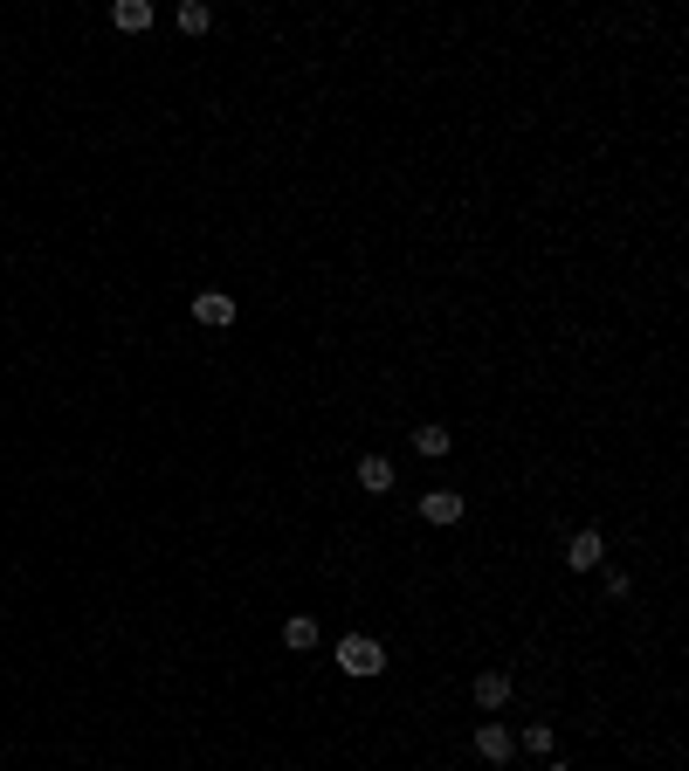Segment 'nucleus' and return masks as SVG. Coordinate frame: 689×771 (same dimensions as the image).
<instances>
[{
  "label": "nucleus",
  "mask_w": 689,
  "mask_h": 771,
  "mask_svg": "<svg viewBox=\"0 0 689 771\" xmlns=\"http://www.w3.org/2000/svg\"><path fill=\"white\" fill-rule=\"evenodd\" d=\"M545 771H572V765H559V758H545Z\"/></svg>",
  "instance_id": "ddd939ff"
},
{
  "label": "nucleus",
  "mask_w": 689,
  "mask_h": 771,
  "mask_svg": "<svg viewBox=\"0 0 689 771\" xmlns=\"http://www.w3.org/2000/svg\"><path fill=\"white\" fill-rule=\"evenodd\" d=\"M111 21H118L125 35H145V28H152V7H145V0H118V7H111Z\"/></svg>",
  "instance_id": "6e6552de"
},
{
  "label": "nucleus",
  "mask_w": 689,
  "mask_h": 771,
  "mask_svg": "<svg viewBox=\"0 0 689 771\" xmlns=\"http://www.w3.org/2000/svg\"><path fill=\"white\" fill-rule=\"evenodd\" d=\"M338 668H345L352 682H373L379 668H386V648H379L373 634H345V641H338Z\"/></svg>",
  "instance_id": "f257e3e1"
},
{
  "label": "nucleus",
  "mask_w": 689,
  "mask_h": 771,
  "mask_svg": "<svg viewBox=\"0 0 689 771\" xmlns=\"http://www.w3.org/2000/svg\"><path fill=\"white\" fill-rule=\"evenodd\" d=\"M283 641H290V648H317V620H311V613L283 620Z\"/></svg>",
  "instance_id": "9d476101"
},
{
  "label": "nucleus",
  "mask_w": 689,
  "mask_h": 771,
  "mask_svg": "<svg viewBox=\"0 0 689 771\" xmlns=\"http://www.w3.org/2000/svg\"><path fill=\"white\" fill-rule=\"evenodd\" d=\"M503 703H510V675H503V668H483V675H476V710H503Z\"/></svg>",
  "instance_id": "39448f33"
},
{
  "label": "nucleus",
  "mask_w": 689,
  "mask_h": 771,
  "mask_svg": "<svg viewBox=\"0 0 689 771\" xmlns=\"http://www.w3.org/2000/svg\"><path fill=\"white\" fill-rule=\"evenodd\" d=\"M455 441H448V427H414V455H428V462H441Z\"/></svg>",
  "instance_id": "1a4fd4ad"
},
{
  "label": "nucleus",
  "mask_w": 689,
  "mask_h": 771,
  "mask_svg": "<svg viewBox=\"0 0 689 771\" xmlns=\"http://www.w3.org/2000/svg\"><path fill=\"white\" fill-rule=\"evenodd\" d=\"M359 489H393V462H386V455H359Z\"/></svg>",
  "instance_id": "0eeeda50"
},
{
  "label": "nucleus",
  "mask_w": 689,
  "mask_h": 771,
  "mask_svg": "<svg viewBox=\"0 0 689 771\" xmlns=\"http://www.w3.org/2000/svg\"><path fill=\"white\" fill-rule=\"evenodd\" d=\"M207 21H214V14H207L200 0H187V7H180V28H187V35H207Z\"/></svg>",
  "instance_id": "f8f14e48"
},
{
  "label": "nucleus",
  "mask_w": 689,
  "mask_h": 771,
  "mask_svg": "<svg viewBox=\"0 0 689 771\" xmlns=\"http://www.w3.org/2000/svg\"><path fill=\"white\" fill-rule=\"evenodd\" d=\"M510 751H517V737H510L503 723H490V716H483V723H476V758H490V765H503Z\"/></svg>",
  "instance_id": "7ed1b4c3"
},
{
  "label": "nucleus",
  "mask_w": 689,
  "mask_h": 771,
  "mask_svg": "<svg viewBox=\"0 0 689 771\" xmlns=\"http://www.w3.org/2000/svg\"><path fill=\"white\" fill-rule=\"evenodd\" d=\"M421 517H428V524H455V517H462V496H455V489H428V496H421Z\"/></svg>",
  "instance_id": "423d86ee"
},
{
  "label": "nucleus",
  "mask_w": 689,
  "mask_h": 771,
  "mask_svg": "<svg viewBox=\"0 0 689 771\" xmlns=\"http://www.w3.org/2000/svg\"><path fill=\"white\" fill-rule=\"evenodd\" d=\"M193 317H200V324H214V331H228V324H235V297L200 290V297H193Z\"/></svg>",
  "instance_id": "20e7f679"
},
{
  "label": "nucleus",
  "mask_w": 689,
  "mask_h": 771,
  "mask_svg": "<svg viewBox=\"0 0 689 771\" xmlns=\"http://www.w3.org/2000/svg\"><path fill=\"white\" fill-rule=\"evenodd\" d=\"M600 558H607L600 531H572V537H565V565H572V572H593Z\"/></svg>",
  "instance_id": "f03ea898"
},
{
  "label": "nucleus",
  "mask_w": 689,
  "mask_h": 771,
  "mask_svg": "<svg viewBox=\"0 0 689 771\" xmlns=\"http://www.w3.org/2000/svg\"><path fill=\"white\" fill-rule=\"evenodd\" d=\"M524 751H531V758H552V723H531V730H524Z\"/></svg>",
  "instance_id": "9b49d317"
}]
</instances>
